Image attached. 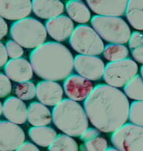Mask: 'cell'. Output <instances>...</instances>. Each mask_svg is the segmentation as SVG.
<instances>
[{
  "instance_id": "obj_19",
  "label": "cell",
  "mask_w": 143,
  "mask_h": 151,
  "mask_svg": "<svg viewBox=\"0 0 143 151\" xmlns=\"http://www.w3.org/2000/svg\"><path fill=\"white\" fill-rule=\"evenodd\" d=\"M27 120L33 126L48 125L52 121V116L46 105L35 101L28 106Z\"/></svg>"
},
{
  "instance_id": "obj_39",
  "label": "cell",
  "mask_w": 143,
  "mask_h": 151,
  "mask_svg": "<svg viewBox=\"0 0 143 151\" xmlns=\"http://www.w3.org/2000/svg\"><path fill=\"white\" fill-rule=\"evenodd\" d=\"M2 103H1V101H0V116L2 115Z\"/></svg>"
},
{
  "instance_id": "obj_32",
  "label": "cell",
  "mask_w": 143,
  "mask_h": 151,
  "mask_svg": "<svg viewBox=\"0 0 143 151\" xmlns=\"http://www.w3.org/2000/svg\"><path fill=\"white\" fill-rule=\"evenodd\" d=\"M99 135H100V131L97 129L96 128L95 129H94V128H88L83 132V134L79 136V137H80L81 141L86 142V141L93 139V138H95V137H98Z\"/></svg>"
},
{
  "instance_id": "obj_34",
  "label": "cell",
  "mask_w": 143,
  "mask_h": 151,
  "mask_svg": "<svg viewBox=\"0 0 143 151\" xmlns=\"http://www.w3.org/2000/svg\"><path fill=\"white\" fill-rule=\"evenodd\" d=\"M8 53L6 48L2 42H0V67H2L8 62Z\"/></svg>"
},
{
  "instance_id": "obj_35",
  "label": "cell",
  "mask_w": 143,
  "mask_h": 151,
  "mask_svg": "<svg viewBox=\"0 0 143 151\" xmlns=\"http://www.w3.org/2000/svg\"><path fill=\"white\" fill-rule=\"evenodd\" d=\"M9 27L3 17L0 16V40H2L8 34Z\"/></svg>"
},
{
  "instance_id": "obj_38",
  "label": "cell",
  "mask_w": 143,
  "mask_h": 151,
  "mask_svg": "<svg viewBox=\"0 0 143 151\" xmlns=\"http://www.w3.org/2000/svg\"><path fill=\"white\" fill-rule=\"evenodd\" d=\"M106 150H117V149L116 147H108Z\"/></svg>"
},
{
  "instance_id": "obj_27",
  "label": "cell",
  "mask_w": 143,
  "mask_h": 151,
  "mask_svg": "<svg viewBox=\"0 0 143 151\" xmlns=\"http://www.w3.org/2000/svg\"><path fill=\"white\" fill-rule=\"evenodd\" d=\"M128 119L131 123L143 126V101H134L129 105Z\"/></svg>"
},
{
  "instance_id": "obj_14",
  "label": "cell",
  "mask_w": 143,
  "mask_h": 151,
  "mask_svg": "<svg viewBox=\"0 0 143 151\" xmlns=\"http://www.w3.org/2000/svg\"><path fill=\"white\" fill-rule=\"evenodd\" d=\"M46 29L51 37L57 42L69 39L74 29L73 21L66 15H59L46 22Z\"/></svg>"
},
{
  "instance_id": "obj_7",
  "label": "cell",
  "mask_w": 143,
  "mask_h": 151,
  "mask_svg": "<svg viewBox=\"0 0 143 151\" xmlns=\"http://www.w3.org/2000/svg\"><path fill=\"white\" fill-rule=\"evenodd\" d=\"M139 67L131 58L109 62L105 67L103 78L105 83L113 87L123 88L138 74Z\"/></svg>"
},
{
  "instance_id": "obj_11",
  "label": "cell",
  "mask_w": 143,
  "mask_h": 151,
  "mask_svg": "<svg viewBox=\"0 0 143 151\" xmlns=\"http://www.w3.org/2000/svg\"><path fill=\"white\" fill-rule=\"evenodd\" d=\"M93 88L94 86L91 81L76 74L68 76L64 82V91L66 95L77 102L85 101Z\"/></svg>"
},
{
  "instance_id": "obj_16",
  "label": "cell",
  "mask_w": 143,
  "mask_h": 151,
  "mask_svg": "<svg viewBox=\"0 0 143 151\" xmlns=\"http://www.w3.org/2000/svg\"><path fill=\"white\" fill-rule=\"evenodd\" d=\"M91 10L97 15L117 16L125 14L129 0H86Z\"/></svg>"
},
{
  "instance_id": "obj_13",
  "label": "cell",
  "mask_w": 143,
  "mask_h": 151,
  "mask_svg": "<svg viewBox=\"0 0 143 151\" xmlns=\"http://www.w3.org/2000/svg\"><path fill=\"white\" fill-rule=\"evenodd\" d=\"M36 95L40 103L55 106L63 99L64 89L56 81H41L36 87Z\"/></svg>"
},
{
  "instance_id": "obj_36",
  "label": "cell",
  "mask_w": 143,
  "mask_h": 151,
  "mask_svg": "<svg viewBox=\"0 0 143 151\" xmlns=\"http://www.w3.org/2000/svg\"><path fill=\"white\" fill-rule=\"evenodd\" d=\"M17 150H35L38 151L39 148L36 147V145L33 144L30 142H24L21 146L18 147Z\"/></svg>"
},
{
  "instance_id": "obj_37",
  "label": "cell",
  "mask_w": 143,
  "mask_h": 151,
  "mask_svg": "<svg viewBox=\"0 0 143 151\" xmlns=\"http://www.w3.org/2000/svg\"><path fill=\"white\" fill-rule=\"evenodd\" d=\"M140 76H141L142 79L143 80V65L140 67Z\"/></svg>"
},
{
  "instance_id": "obj_33",
  "label": "cell",
  "mask_w": 143,
  "mask_h": 151,
  "mask_svg": "<svg viewBox=\"0 0 143 151\" xmlns=\"http://www.w3.org/2000/svg\"><path fill=\"white\" fill-rule=\"evenodd\" d=\"M131 55L135 61L143 65V46L137 47L132 49Z\"/></svg>"
},
{
  "instance_id": "obj_6",
  "label": "cell",
  "mask_w": 143,
  "mask_h": 151,
  "mask_svg": "<svg viewBox=\"0 0 143 151\" xmlns=\"http://www.w3.org/2000/svg\"><path fill=\"white\" fill-rule=\"evenodd\" d=\"M73 49L79 55H100L105 48L100 36L91 27L83 24L77 27L69 38Z\"/></svg>"
},
{
  "instance_id": "obj_15",
  "label": "cell",
  "mask_w": 143,
  "mask_h": 151,
  "mask_svg": "<svg viewBox=\"0 0 143 151\" xmlns=\"http://www.w3.org/2000/svg\"><path fill=\"white\" fill-rule=\"evenodd\" d=\"M4 67L5 75L15 83L29 81L33 77V67L27 59L21 58L11 59Z\"/></svg>"
},
{
  "instance_id": "obj_25",
  "label": "cell",
  "mask_w": 143,
  "mask_h": 151,
  "mask_svg": "<svg viewBox=\"0 0 143 151\" xmlns=\"http://www.w3.org/2000/svg\"><path fill=\"white\" fill-rule=\"evenodd\" d=\"M48 149L49 150H72L77 151L79 150L77 143L71 136L67 134H58L56 136L53 142Z\"/></svg>"
},
{
  "instance_id": "obj_5",
  "label": "cell",
  "mask_w": 143,
  "mask_h": 151,
  "mask_svg": "<svg viewBox=\"0 0 143 151\" xmlns=\"http://www.w3.org/2000/svg\"><path fill=\"white\" fill-rule=\"evenodd\" d=\"M92 28L108 42L126 44L131 35V29L121 17L95 15L91 19Z\"/></svg>"
},
{
  "instance_id": "obj_28",
  "label": "cell",
  "mask_w": 143,
  "mask_h": 151,
  "mask_svg": "<svg viewBox=\"0 0 143 151\" xmlns=\"http://www.w3.org/2000/svg\"><path fill=\"white\" fill-rule=\"evenodd\" d=\"M108 147L107 140L105 137H98L86 141L84 144L85 149L90 151H104Z\"/></svg>"
},
{
  "instance_id": "obj_17",
  "label": "cell",
  "mask_w": 143,
  "mask_h": 151,
  "mask_svg": "<svg viewBox=\"0 0 143 151\" xmlns=\"http://www.w3.org/2000/svg\"><path fill=\"white\" fill-rule=\"evenodd\" d=\"M2 113L8 120L22 125L27 120V107L20 98L9 97L2 105Z\"/></svg>"
},
{
  "instance_id": "obj_23",
  "label": "cell",
  "mask_w": 143,
  "mask_h": 151,
  "mask_svg": "<svg viewBox=\"0 0 143 151\" xmlns=\"http://www.w3.org/2000/svg\"><path fill=\"white\" fill-rule=\"evenodd\" d=\"M102 53L106 60L109 62H114L127 58L129 52L124 44L110 43L105 46Z\"/></svg>"
},
{
  "instance_id": "obj_20",
  "label": "cell",
  "mask_w": 143,
  "mask_h": 151,
  "mask_svg": "<svg viewBox=\"0 0 143 151\" xmlns=\"http://www.w3.org/2000/svg\"><path fill=\"white\" fill-rule=\"evenodd\" d=\"M28 135L36 145L42 147H48L57 136V132L47 125L33 126L28 131Z\"/></svg>"
},
{
  "instance_id": "obj_3",
  "label": "cell",
  "mask_w": 143,
  "mask_h": 151,
  "mask_svg": "<svg viewBox=\"0 0 143 151\" xmlns=\"http://www.w3.org/2000/svg\"><path fill=\"white\" fill-rule=\"evenodd\" d=\"M54 125L63 133L79 137L88 129L89 119L83 106L71 99H62L52 110Z\"/></svg>"
},
{
  "instance_id": "obj_4",
  "label": "cell",
  "mask_w": 143,
  "mask_h": 151,
  "mask_svg": "<svg viewBox=\"0 0 143 151\" xmlns=\"http://www.w3.org/2000/svg\"><path fill=\"white\" fill-rule=\"evenodd\" d=\"M12 39L25 48H36L45 43L47 38L46 27L33 17H25L12 24L10 29Z\"/></svg>"
},
{
  "instance_id": "obj_2",
  "label": "cell",
  "mask_w": 143,
  "mask_h": 151,
  "mask_svg": "<svg viewBox=\"0 0 143 151\" xmlns=\"http://www.w3.org/2000/svg\"><path fill=\"white\" fill-rule=\"evenodd\" d=\"M30 60L33 72L44 80L61 81L74 69L73 55L65 45L48 42L30 52Z\"/></svg>"
},
{
  "instance_id": "obj_21",
  "label": "cell",
  "mask_w": 143,
  "mask_h": 151,
  "mask_svg": "<svg viewBox=\"0 0 143 151\" xmlns=\"http://www.w3.org/2000/svg\"><path fill=\"white\" fill-rule=\"evenodd\" d=\"M70 18L78 24H86L90 21L91 12L82 0H68L65 5Z\"/></svg>"
},
{
  "instance_id": "obj_22",
  "label": "cell",
  "mask_w": 143,
  "mask_h": 151,
  "mask_svg": "<svg viewBox=\"0 0 143 151\" xmlns=\"http://www.w3.org/2000/svg\"><path fill=\"white\" fill-rule=\"evenodd\" d=\"M125 15L135 29L143 31V0H129Z\"/></svg>"
},
{
  "instance_id": "obj_9",
  "label": "cell",
  "mask_w": 143,
  "mask_h": 151,
  "mask_svg": "<svg viewBox=\"0 0 143 151\" xmlns=\"http://www.w3.org/2000/svg\"><path fill=\"white\" fill-rule=\"evenodd\" d=\"M105 63L95 55H78L74 58V68L79 76L90 81H97L103 77Z\"/></svg>"
},
{
  "instance_id": "obj_26",
  "label": "cell",
  "mask_w": 143,
  "mask_h": 151,
  "mask_svg": "<svg viewBox=\"0 0 143 151\" xmlns=\"http://www.w3.org/2000/svg\"><path fill=\"white\" fill-rule=\"evenodd\" d=\"M36 86L31 81L17 83L14 86V93L22 101H30L36 97Z\"/></svg>"
},
{
  "instance_id": "obj_8",
  "label": "cell",
  "mask_w": 143,
  "mask_h": 151,
  "mask_svg": "<svg viewBox=\"0 0 143 151\" xmlns=\"http://www.w3.org/2000/svg\"><path fill=\"white\" fill-rule=\"evenodd\" d=\"M110 141L118 150L143 151V126L125 123L112 132Z\"/></svg>"
},
{
  "instance_id": "obj_29",
  "label": "cell",
  "mask_w": 143,
  "mask_h": 151,
  "mask_svg": "<svg viewBox=\"0 0 143 151\" xmlns=\"http://www.w3.org/2000/svg\"><path fill=\"white\" fill-rule=\"evenodd\" d=\"M8 56L12 59L19 58L24 55V49L20 44L16 42L14 40H9L5 45Z\"/></svg>"
},
{
  "instance_id": "obj_18",
  "label": "cell",
  "mask_w": 143,
  "mask_h": 151,
  "mask_svg": "<svg viewBox=\"0 0 143 151\" xmlns=\"http://www.w3.org/2000/svg\"><path fill=\"white\" fill-rule=\"evenodd\" d=\"M32 11L35 15L42 19L49 20L61 15L64 5L60 0H32Z\"/></svg>"
},
{
  "instance_id": "obj_1",
  "label": "cell",
  "mask_w": 143,
  "mask_h": 151,
  "mask_svg": "<svg viewBox=\"0 0 143 151\" xmlns=\"http://www.w3.org/2000/svg\"><path fill=\"white\" fill-rule=\"evenodd\" d=\"M129 105L126 94L108 84L95 86L83 103L93 126L105 133H112L126 123Z\"/></svg>"
},
{
  "instance_id": "obj_12",
  "label": "cell",
  "mask_w": 143,
  "mask_h": 151,
  "mask_svg": "<svg viewBox=\"0 0 143 151\" xmlns=\"http://www.w3.org/2000/svg\"><path fill=\"white\" fill-rule=\"evenodd\" d=\"M32 12L30 0H0V16L9 21L27 17Z\"/></svg>"
},
{
  "instance_id": "obj_24",
  "label": "cell",
  "mask_w": 143,
  "mask_h": 151,
  "mask_svg": "<svg viewBox=\"0 0 143 151\" xmlns=\"http://www.w3.org/2000/svg\"><path fill=\"white\" fill-rule=\"evenodd\" d=\"M124 93L129 99L143 101V80L141 76H135L124 86Z\"/></svg>"
},
{
  "instance_id": "obj_30",
  "label": "cell",
  "mask_w": 143,
  "mask_h": 151,
  "mask_svg": "<svg viewBox=\"0 0 143 151\" xmlns=\"http://www.w3.org/2000/svg\"><path fill=\"white\" fill-rule=\"evenodd\" d=\"M12 89L10 79L6 75L0 73V98L8 96L12 92Z\"/></svg>"
},
{
  "instance_id": "obj_31",
  "label": "cell",
  "mask_w": 143,
  "mask_h": 151,
  "mask_svg": "<svg viewBox=\"0 0 143 151\" xmlns=\"http://www.w3.org/2000/svg\"><path fill=\"white\" fill-rule=\"evenodd\" d=\"M128 46L130 49L143 46V33L140 31H134L131 33L128 41Z\"/></svg>"
},
{
  "instance_id": "obj_10",
  "label": "cell",
  "mask_w": 143,
  "mask_h": 151,
  "mask_svg": "<svg viewBox=\"0 0 143 151\" xmlns=\"http://www.w3.org/2000/svg\"><path fill=\"white\" fill-rule=\"evenodd\" d=\"M26 139L24 130L10 121H0V150H15Z\"/></svg>"
}]
</instances>
